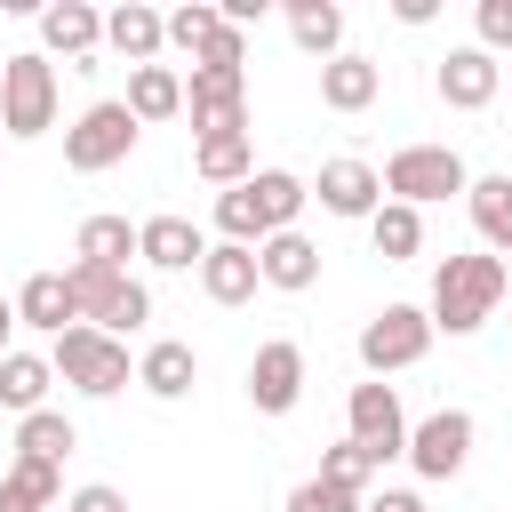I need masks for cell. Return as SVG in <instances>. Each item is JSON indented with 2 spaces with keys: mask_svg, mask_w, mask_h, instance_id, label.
<instances>
[{
  "mask_svg": "<svg viewBox=\"0 0 512 512\" xmlns=\"http://www.w3.org/2000/svg\"><path fill=\"white\" fill-rule=\"evenodd\" d=\"M504 288H512L504 256H488V248H472V256H440V272H432V312H424V320L448 328V336H472V328L496 320Z\"/></svg>",
  "mask_w": 512,
  "mask_h": 512,
  "instance_id": "6da1fadb",
  "label": "cell"
},
{
  "mask_svg": "<svg viewBox=\"0 0 512 512\" xmlns=\"http://www.w3.org/2000/svg\"><path fill=\"white\" fill-rule=\"evenodd\" d=\"M64 288H72V312H80V328H104V336H136V328L152 320V288H144V280H128V272H104V264H72V272H64Z\"/></svg>",
  "mask_w": 512,
  "mask_h": 512,
  "instance_id": "7a4b0ae2",
  "label": "cell"
},
{
  "mask_svg": "<svg viewBox=\"0 0 512 512\" xmlns=\"http://www.w3.org/2000/svg\"><path fill=\"white\" fill-rule=\"evenodd\" d=\"M48 368L72 384V392H88V400H112L120 384H136V368H128V344L120 336H104V328H64L56 344H48Z\"/></svg>",
  "mask_w": 512,
  "mask_h": 512,
  "instance_id": "3957f363",
  "label": "cell"
},
{
  "mask_svg": "<svg viewBox=\"0 0 512 512\" xmlns=\"http://www.w3.org/2000/svg\"><path fill=\"white\" fill-rule=\"evenodd\" d=\"M376 184H384V200L424 208V200L464 192V184H472V168H464V152H456V144H400V152L376 168Z\"/></svg>",
  "mask_w": 512,
  "mask_h": 512,
  "instance_id": "277c9868",
  "label": "cell"
},
{
  "mask_svg": "<svg viewBox=\"0 0 512 512\" xmlns=\"http://www.w3.org/2000/svg\"><path fill=\"white\" fill-rule=\"evenodd\" d=\"M56 128V64L40 48L0 64V136H48Z\"/></svg>",
  "mask_w": 512,
  "mask_h": 512,
  "instance_id": "5b68a950",
  "label": "cell"
},
{
  "mask_svg": "<svg viewBox=\"0 0 512 512\" xmlns=\"http://www.w3.org/2000/svg\"><path fill=\"white\" fill-rule=\"evenodd\" d=\"M136 112L120 104V96H104V104H88L72 128H64V168L72 176H104V168H120L128 152H136Z\"/></svg>",
  "mask_w": 512,
  "mask_h": 512,
  "instance_id": "8992f818",
  "label": "cell"
},
{
  "mask_svg": "<svg viewBox=\"0 0 512 512\" xmlns=\"http://www.w3.org/2000/svg\"><path fill=\"white\" fill-rule=\"evenodd\" d=\"M432 352V320L416 312V304H384L368 328H360V368L384 384V376H400V368H416Z\"/></svg>",
  "mask_w": 512,
  "mask_h": 512,
  "instance_id": "52a82bcc",
  "label": "cell"
},
{
  "mask_svg": "<svg viewBox=\"0 0 512 512\" xmlns=\"http://www.w3.org/2000/svg\"><path fill=\"white\" fill-rule=\"evenodd\" d=\"M184 112H192L200 136H240V128H248V72H240V64H192Z\"/></svg>",
  "mask_w": 512,
  "mask_h": 512,
  "instance_id": "ba28073f",
  "label": "cell"
},
{
  "mask_svg": "<svg viewBox=\"0 0 512 512\" xmlns=\"http://www.w3.org/2000/svg\"><path fill=\"white\" fill-rule=\"evenodd\" d=\"M344 424H352L344 440H352V448H368L376 464L408 456V416H400V392H392V384H376V376H368V384H352V400H344Z\"/></svg>",
  "mask_w": 512,
  "mask_h": 512,
  "instance_id": "9c48e42d",
  "label": "cell"
},
{
  "mask_svg": "<svg viewBox=\"0 0 512 512\" xmlns=\"http://www.w3.org/2000/svg\"><path fill=\"white\" fill-rule=\"evenodd\" d=\"M296 400H304V344L296 336L256 344V360H248V408L256 416H288Z\"/></svg>",
  "mask_w": 512,
  "mask_h": 512,
  "instance_id": "30bf717a",
  "label": "cell"
},
{
  "mask_svg": "<svg viewBox=\"0 0 512 512\" xmlns=\"http://www.w3.org/2000/svg\"><path fill=\"white\" fill-rule=\"evenodd\" d=\"M408 464L424 480H456L472 464V416L464 408H432L424 424H408Z\"/></svg>",
  "mask_w": 512,
  "mask_h": 512,
  "instance_id": "8fae6325",
  "label": "cell"
},
{
  "mask_svg": "<svg viewBox=\"0 0 512 512\" xmlns=\"http://www.w3.org/2000/svg\"><path fill=\"white\" fill-rule=\"evenodd\" d=\"M432 88H440V104H456V112H488L496 88H504V64H496L488 48H448L440 72H432Z\"/></svg>",
  "mask_w": 512,
  "mask_h": 512,
  "instance_id": "7c38bea8",
  "label": "cell"
},
{
  "mask_svg": "<svg viewBox=\"0 0 512 512\" xmlns=\"http://www.w3.org/2000/svg\"><path fill=\"white\" fill-rule=\"evenodd\" d=\"M40 48H48V56H72V64L88 72L96 48H104V16H96L88 0H48V8H40Z\"/></svg>",
  "mask_w": 512,
  "mask_h": 512,
  "instance_id": "4fadbf2b",
  "label": "cell"
},
{
  "mask_svg": "<svg viewBox=\"0 0 512 512\" xmlns=\"http://www.w3.org/2000/svg\"><path fill=\"white\" fill-rule=\"evenodd\" d=\"M136 256H144L152 272H200L208 240H200L192 216H144V224H136Z\"/></svg>",
  "mask_w": 512,
  "mask_h": 512,
  "instance_id": "5bb4252c",
  "label": "cell"
},
{
  "mask_svg": "<svg viewBox=\"0 0 512 512\" xmlns=\"http://www.w3.org/2000/svg\"><path fill=\"white\" fill-rule=\"evenodd\" d=\"M312 200H320L328 216H360V224H368V216L384 208V184H376V168H368V160H328V168H320V184H312Z\"/></svg>",
  "mask_w": 512,
  "mask_h": 512,
  "instance_id": "9a60e30c",
  "label": "cell"
},
{
  "mask_svg": "<svg viewBox=\"0 0 512 512\" xmlns=\"http://www.w3.org/2000/svg\"><path fill=\"white\" fill-rule=\"evenodd\" d=\"M256 272H264V288L304 296V288H320V248H312L304 232H272V240L256 248Z\"/></svg>",
  "mask_w": 512,
  "mask_h": 512,
  "instance_id": "2e32d148",
  "label": "cell"
},
{
  "mask_svg": "<svg viewBox=\"0 0 512 512\" xmlns=\"http://www.w3.org/2000/svg\"><path fill=\"white\" fill-rule=\"evenodd\" d=\"M104 48H120L128 64H160V48H168V16L144 8V0H120V8L104 16Z\"/></svg>",
  "mask_w": 512,
  "mask_h": 512,
  "instance_id": "e0dca14e",
  "label": "cell"
},
{
  "mask_svg": "<svg viewBox=\"0 0 512 512\" xmlns=\"http://www.w3.org/2000/svg\"><path fill=\"white\" fill-rule=\"evenodd\" d=\"M200 288H208V304H248V296L264 288V272H256V248H240V240H216V248L200 256Z\"/></svg>",
  "mask_w": 512,
  "mask_h": 512,
  "instance_id": "ac0fdd59",
  "label": "cell"
},
{
  "mask_svg": "<svg viewBox=\"0 0 512 512\" xmlns=\"http://www.w3.org/2000/svg\"><path fill=\"white\" fill-rule=\"evenodd\" d=\"M376 88H384V72H376L368 56H352V48L320 64V104H328V112H368Z\"/></svg>",
  "mask_w": 512,
  "mask_h": 512,
  "instance_id": "d6986e66",
  "label": "cell"
},
{
  "mask_svg": "<svg viewBox=\"0 0 512 512\" xmlns=\"http://www.w3.org/2000/svg\"><path fill=\"white\" fill-rule=\"evenodd\" d=\"M120 104L136 112V128H152V120H176V112H184V72H176V64H136Z\"/></svg>",
  "mask_w": 512,
  "mask_h": 512,
  "instance_id": "ffe728a7",
  "label": "cell"
},
{
  "mask_svg": "<svg viewBox=\"0 0 512 512\" xmlns=\"http://www.w3.org/2000/svg\"><path fill=\"white\" fill-rule=\"evenodd\" d=\"M248 200H256V224H264V240H272V232H296V208L312 200V184L288 176V168H256V176H248Z\"/></svg>",
  "mask_w": 512,
  "mask_h": 512,
  "instance_id": "44dd1931",
  "label": "cell"
},
{
  "mask_svg": "<svg viewBox=\"0 0 512 512\" xmlns=\"http://www.w3.org/2000/svg\"><path fill=\"white\" fill-rule=\"evenodd\" d=\"M80 312H72V288H64V272H32L24 288H16V328H40V336H64Z\"/></svg>",
  "mask_w": 512,
  "mask_h": 512,
  "instance_id": "7402d4cb",
  "label": "cell"
},
{
  "mask_svg": "<svg viewBox=\"0 0 512 512\" xmlns=\"http://www.w3.org/2000/svg\"><path fill=\"white\" fill-rule=\"evenodd\" d=\"M136 384H144L152 400H184V392L200 384V352H192V344H176V336H160V344L136 360Z\"/></svg>",
  "mask_w": 512,
  "mask_h": 512,
  "instance_id": "603a6c76",
  "label": "cell"
},
{
  "mask_svg": "<svg viewBox=\"0 0 512 512\" xmlns=\"http://www.w3.org/2000/svg\"><path fill=\"white\" fill-rule=\"evenodd\" d=\"M280 16H288V40H296L304 56H320V64L344 56V8H336V0H288Z\"/></svg>",
  "mask_w": 512,
  "mask_h": 512,
  "instance_id": "cb8c5ba5",
  "label": "cell"
},
{
  "mask_svg": "<svg viewBox=\"0 0 512 512\" xmlns=\"http://www.w3.org/2000/svg\"><path fill=\"white\" fill-rule=\"evenodd\" d=\"M464 208H472L488 256H512V176H472L464 184Z\"/></svg>",
  "mask_w": 512,
  "mask_h": 512,
  "instance_id": "d4e9b609",
  "label": "cell"
},
{
  "mask_svg": "<svg viewBox=\"0 0 512 512\" xmlns=\"http://www.w3.org/2000/svg\"><path fill=\"white\" fill-rule=\"evenodd\" d=\"M192 168H200V184H216V192L248 184V176H256V144H248V128H240V136H200V144H192Z\"/></svg>",
  "mask_w": 512,
  "mask_h": 512,
  "instance_id": "484cf974",
  "label": "cell"
},
{
  "mask_svg": "<svg viewBox=\"0 0 512 512\" xmlns=\"http://www.w3.org/2000/svg\"><path fill=\"white\" fill-rule=\"evenodd\" d=\"M48 384H56L48 352H8V360H0V408H8V416L48 408Z\"/></svg>",
  "mask_w": 512,
  "mask_h": 512,
  "instance_id": "4316f807",
  "label": "cell"
},
{
  "mask_svg": "<svg viewBox=\"0 0 512 512\" xmlns=\"http://www.w3.org/2000/svg\"><path fill=\"white\" fill-rule=\"evenodd\" d=\"M72 448H80L72 416H56V408H32V416H16V456H24V464H64Z\"/></svg>",
  "mask_w": 512,
  "mask_h": 512,
  "instance_id": "83f0119b",
  "label": "cell"
},
{
  "mask_svg": "<svg viewBox=\"0 0 512 512\" xmlns=\"http://www.w3.org/2000/svg\"><path fill=\"white\" fill-rule=\"evenodd\" d=\"M72 256H80V264H104V272H128V256H136V224H128V216H88L80 240H72Z\"/></svg>",
  "mask_w": 512,
  "mask_h": 512,
  "instance_id": "f1b7e54d",
  "label": "cell"
},
{
  "mask_svg": "<svg viewBox=\"0 0 512 512\" xmlns=\"http://www.w3.org/2000/svg\"><path fill=\"white\" fill-rule=\"evenodd\" d=\"M368 240H376V256H384V264H408V256L424 248V208H400V200H384V208L368 216Z\"/></svg>",
  "mask_w": 512,
  "mask_h": 512,
  "instance_id": "f546056e",
  "label": "cell"
},
{
  "mask_svg": "<svg viewBox=\"0 0 512 512\" xmlns=\"http://www.w3.org/2000/svg\"><path fill=\"white\" fill-rule=\"evenodd\" d=\"M0 512H56V464H8L0 480Z\"/></svg>",
  "mask_w": 512,
  "mask_h": 512,
  "instance_id": "4dcf8cb0",
  "label": "cell"
},
{
  "mask_svg": "<svg viewBox=\"0 0 512 512\" xmlns=\"http://www.w3.org/2000/svg\"><path fill=\"white\" fill-rule=\"evenodd\" d=\"M224 32V16H216V0H184V8H168V48H184V56H200L208 40Z\"/></svg>",
  "mask_w": 512,
  "mask_h": 512,
  "instance_id": "1f68e13d",
  "label": "cell"
},
{
  "mask_svg": "<svg viewBox=\"0 0 512 512\" xmlns=\"http://www.w3.org/2000/svg\"><path fill=\"white\" fill-rule=\"evenodd\" d=\"M376 472H384V464H376L368 448H352V440H336V448L320 456V472H312V480H328V488H344V496H360V488H368Z\"/></svg>",
  "mask_w": 512,
  "mask_h": 512,
  "instance_id": "d6a6232c",
  "label": "cell"
},
{
  "mask_svg": "<svg viewBox=\"0 0 512 512\" xmlns=\"http://www.w3.org/2000/svg\"><path fill=\"white\" fill-rule=\"evenodd\" d=\"M280 512H360V496H344V488H328V480H296Z\"/></svg>",
  "mask_w": 512,
  "mask_h": 512,
  "instance_id": "836d02e7",
  "label": "cell"
},
{
  "mask_svg": "<svg viewBox=\"0 0 512 512\" xmlns=\"http://www.w3.org/2000/svg\"><path fill=\"white\" fill-rule=\"evenodd\" d=\"M472 32H480L472 48L504 56V48H512V0H480V8H472Z\"/></svg>",
  "mask_w": 512,
  "mask_h": 512,
  "instance_id": "e575fe53",
  "label": "cell"
},
{
  "mask_svg": "<svg viewBox=\"0 0 512 512\" xmlns=\"http://www.w3.org/2000/svg\"><path fill=\"white\" fill-rule=\"evenodd\" d=\"M64 512H128V496H120V488H104V480H88V488H80Z\"/></svg>",
  "mask_w": 512,
  "mask_h": 512,
  "instance_id": "d590c367",
  "label": "cell"
},
{
  "mask_svg": "<svg viewBox=\"0 0 512 512\" xmlns=\"http://www.w3.org/2000/svg\"><path fill=\"white\" fill-rule=\"evenodd\" d=\"M360 512H432L416 488H384V496H360Z\"/></svg>",
  "mask_w": 512,
  "mask_h": 512,
  "instance_id": "8d00e7d4",
  "label": "cell"
},
{
  "mask_svg": "<svg viewBox=\"0 0 512 512\" xmlns=\"http://www.w3.org/2000/svg\"><path fill=\"white\" fill-rule=\"evenodd\" d=\"M8 336H16V296H0V360H8V352H16V344H8Z\"/></svg>",
  "mask_w": 512,
  "mask_h": 512,
  "instance_id": "74e56055",
  "label": "cell"
}]
</instances>
